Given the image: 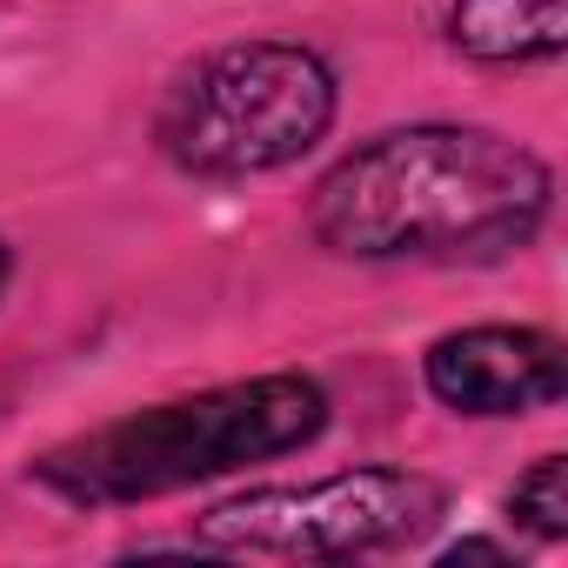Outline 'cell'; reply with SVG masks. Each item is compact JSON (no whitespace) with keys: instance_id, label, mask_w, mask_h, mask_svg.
I'll use <instances>...</instances> for the list:
<instances>
[{"instance_id":"8992f818","label":"cell","mask_w":568,"mask_h":568,"mask_svg":"<svg viewBox=\"0 0 568 568\" xmlns=\"http://www.w3.org/2000/svg\"><path fill=\"white\" fill-rule=\"evenodd\" d=\"M448 28L475 61H541L568 41V0H455Z\"/></svg>"},{"instance_id":"6da1fadb","label":"cell","mask_w":568,"mask_h":568,"mask_svg":"<svg viewBox=\"0 0 568 568\" xmlns=\"http://www.w3.org/2000/svg\"><path fill=\"white\" fill-rule=\"evenodd\" d=\"M548 168L481 128H402L355 148L315 187V234L335 254H495L535 234Z\"/></svg>"},{"instance_id":"3957f363","label":"cell","mask_w":568,"mask_h":568,"mask_svg":"<svg viewBox=\"0 0 568 568\" xmlns=\"http://www.w3.org/2000/svg\"><path fill=\"white\" fill-rule=\"evenodd\" d=\"M328 114H335V81L308 48L247 41L221 48L174 88L161 141L194 174H261L308 154Z\"/></svg>"},{"instance_id":"52a82bcc","label":"cell","mask_w":568,"mask_h":568,"mask_svg":"<svg viewBox=\"0 0 568 568\" xmlns=\"http://www.w3.org/2000/svg\"><path fill=\"white\" fill-rule=\"evenodd\" d=\"M508 508H515L521 528H535L541 541H561V535H568V468H561V455L535 462V468L515 481V501H508Z\"/></svg>"},{"instance_id":"ba28073f","label":"cell","mask_w":568,"mask_h":568,"mask_svg":"<svg viewBox=\"0 0 568 568\" xmlns=\"http://www.w3.org/2000/svg\"><path fill=\"white\" fill-rule=\"evenodd\" d=\"M0 288H8V247H0Z\"/></svg>"},{"instance_id":"7a4b0ae2","label":"cell","mask_w":568,"mask_h":568,"mask_svg":"<svg viewBox=\"0 0 568 568\" xmlns=\"http://www.w3.org/2000/svg\"><path fill=\"white\" fill-rule=\"evenodd\" d=\"M328 422V395L308 375H261L194 402L121 415L41 462V481L74 501H148L187 488L201 475H227L241 462L288 455L315 442Z\"/></svg>"},{"instance_id":"277c9868","label":"cell","mask_w":568,"mask_h":568,"mask_svg":"<svg viewBox=\"0 0 568 568\" xmlns=\"http://www.w3.org/2000/svg\"><path fill=\"white\" fill-rule=\"evenodd\" d=\"M442 481L408 475V468H355V475H322L302 488H254L194 521L201 548L227 555H302V561H342V555H375L428 535L442 521Z\"/></svg>"},{"instance_id":"5b68a950","label":"cell","mask_w":568,"mask_h":568,"mask_svg":"<svg viewBox=\"0 0 568 568\" xmlns=\"http://www.w3.org/2000/svg\"><path fill=\"white\" fill-rule=\"evenodd\" d=\"M561 348L535 328H468L428 348V388L462 415H521L561 402Z\"/></svg>"}]
</instances>
